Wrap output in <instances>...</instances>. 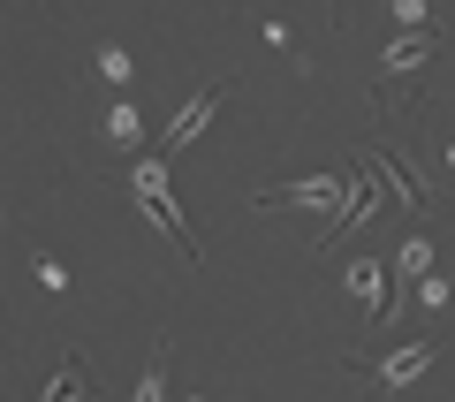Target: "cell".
Returning a JSON list of instances; mask_svg holds the SVG:
<instances>
[{
  "mask_svg": "<svg viewBox=\"0 0 455 402\" xmlns=\"http://www.w3.org/2000/svg\"><path fill=\"white\" fill-rule=\"evenodd\" d=\"M130 182H137V205L160 221V236H175V251L190 258V266H205V251H197V236H190V221H182V205H175V190H167V160H130Z\"/></svg>",
  "mask_w": 455,
  "mask_h": 402,
  "instance_id": "1",
  "label": "cell"
},
{
  "mask_svg": "<svg viewBox=\"0 0 455 402\" xmlns=\"http://www.w3.org/2000/svg\"><path fill=\"white\" fill-rule=\"evenodd\" d=\"M357 197V182L341 175H304V182H274V190H251V205H304V213H334Z\"/></svg>",
  "mask_w": 455,
  "mask_h": 402,
  "instance_id": "2",
  "label": "cell"
},
{
  "mask_svg": "<svg viewBox=\"0 0 455 402\" xmlns=\"http://www.w3.org/2000/svg\"><path fill=\"white\" fill-rule=\"evenodd\" d=\"M220 99H228V84H197V92L182 99V114H175V122L160 129V145H152V160H167V152H182V145H190L197 129L212 122V107H220Z\"/></svg>",
  "mask_w": 455,
  "mask_h": 402,
  "instance_id": "3",
  "label": "cell"
},
{
  "mask_svg": "<svg viewBox=\"0 0 455 402\" xmlns=\"http://www.w3.org/2000/svg\"><path fill=\"white\" fill-rule=\"evenodd\" d=\"M433 357H440V342H403L395 357H379V365H364V380H372V387H403V380H418V372L433 365Z\"/></svg>",
  "mask_w": 455,
  "mask_h": 402,
  "instance_id": "4",
  "label": "cell"
},
{
  "mask_svg": "<svg viewBox=\"0 0 455 402\" xmlns=\"http://www.w3.org/2000/svg\"><path fill=\"white\" fill-rule=\"evenodd\" d=\"M425 61H433V31H403L379 53V76H410V68H425Z\"/></svg>",
  "mask_w": 455,
  "mask_h": 402,
  "instance_id": "5",
  "label": "cell"
},
{
  "mask_svg": "<svg viewBox=\"0 0 455 402\" xmlns=\"http://www.w3.org/2000/svg\"><path fill=\"white\" fill-rule=\"evenodd\" d=\"M341 296H349V304H387V266H379V258H349Z\"/></svg>",
  "mask_w": 455,
  "mask_h": 402,
  "instance_id": "6",
  "label": "cell"
},
{
  "mask_svg": "<svg viewBox=\"0 0 455 402\" xmlns=\"http://www.w3.org/2000/svg\"><path fill=\"white\" fill-rule=\"evenodd\" d=\"M107 145L130 152V160H145V114H137L130 99H114V107H107Z\"/></svg>",
  "mask_w": 455,
  "mask_h": 402,
  "instance_id": "7",
  "label": "cell"
},
{
  "mask_svg": "<svg viewBox=\"0 0 455 402\" xmlns=\"http://www.w3.org/2000/svg\"><path fill=\"white\" fill-rule=\"evenodd\" d=\"M364 160H372V175H379V182H395V197H403L410 213H425V190H418V182H410V167L395 160V152H364Z\"/></svg>",
  "mask_w": 455,
  "mask_h": 402,
  "instance_id": "8",
  "label": "cell"
},
{
  "mask_svg": "<svg viewBox=\"0 0 455 402\" xmlns=\"http://www.w3.org/2000/svg\"><path fill=\"white\" fill-rule=\"evenodd\" d=\"M38 402H84V365H76V357L53 365V380H46V395H38Z\"/></svg>",
  "mask_w": 455,
  "mask_h": 402,
  "instance_id": "9",
  "label": "cell"
},
{
  "mask_svg": "<svg viewBox=\"0 0 455 402\" xmlns=\"http://www.w3.org/2000/svg\"><path fill=\"white\" fill-rule=\"evenodd\" d=\"M395 274H403V281H425V274H433V236H410L403 258H395Z\"/></svg>",
  "mask_w": 455,
  "mask_h": 402,
  "instance_id": "10",
  "label": "cell"
},
{
  "mask_svg": "<svg viewBox=\"0 0 455 402\" xmlns=\"http://www.w3.org/2000/svg\"><path fill=\"white\" fill-rule=\"evenodd\" d=\"M167 357H175V350H152V365H145V380H137L130 402H167Z\"/></svg>",
  "mask_w": 455,
  "mask_h": 402,
  "instance_id": "11",
  "label": "cell"
},
{
  "mask_svg": "<svg viewBox=\"0 0 455 402\" xmlns=\"http://www.w3.org/2000/svg\"><path fill=\"white\" fill-rule=\"evenodd\" d=\"M130 68H137V61H130V53H122V46H99V76H107L114 92H122V84H130Z\"/></svg>",
  "mask_w": 455,
  "mask_h": 402,
  "instance_id": "12",
  "label": "cell"
},
{
  "mask_svg": "<svg viewBox=\"0 0 455 402\" xmlns=\"http://www.w3.org/2000/svg\"><path fill=\"white\" fill-rule=\"evenodd\" d=\"M387 16L403 23V31H433V23H425V0H387Z\"/></svg>",
  "mask_w": 455,
  "mask_h": 402,
  "instance_id": "13",
  "label": "cell"
},
{
  "mask_svg": "<svg viewBox=\"0 0 455 402\" xmlns=\"http://www.w3.org/2000/svg\"><path fill=\"white\" fill-rule=\"evenodd\" d=\"M448 296H455V281H440V274H425V281H418V304H433V311H440Z\"/></svg>",
  "mask_w": 455,
  "mask_h": 402,
  "instance_id": "14",
  "label": "cell"
},
{
  "mask_svg": "<svg viewBox=\"0 0 455 402\" xmlns=\"http://www.w3.org/2000/svg\"><path fill=\"white\" fill-rule=\"evenodd\" d=\"M38 289H53V296L68 289V274H61V258H46V251H38Z\"/></svg>",
  "mask_w": 455,
  "mask_h": 402,
  "instance_id": "15",
  "label": "cell"
},
{
  "mask_svg": "<svg viewBox=\"0 0 455 402\" xmlns=\"http://www.w3.org/2000/svg\"><path fill=\"white\" fill-rule=\"evenodd\" d=\"M440 167H448V175H455V137H448V145H440Z\"/></svg>",
  "mask_w": 455,
  "mask_h": 402,
  "instance_id": "16",
  "label": "cell"
},
{
  "mask_svg": "<svg viewBox=\"0 0 455 402\" xmlns=\"http://www.w3.org/2000/svg\"><path fill=\"white\" fill-rule=\"evenodd\" d=\"M326 8H334V16H341V8H349V0H326Z\"/></svg>",
  "mask_w": 455,
  "mask_h": 402,
  "instance_id": "17",
  "label": "cell"
},
{
  "mask_svg": "<svg viewBox=\"0 0 455 402\" xmlns=\"http://www.w3.org/2000/svg\"><path fill=\"white\" fill-rule=\"evenodd\" d=\"M190 402H212V395H190Z\"/></svg>",
  "mask_w": 455,
  "mask_h": 402,
  "instance_id": "18",
  "label": "cell"
}]
</instances>
